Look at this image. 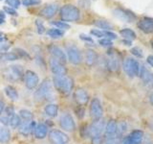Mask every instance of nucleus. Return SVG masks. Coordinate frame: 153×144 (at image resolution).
<instances>
[{"label":"nucleus","mask_w":153,"mask_h":144,"mask_svg":"<svg viewBox=\"0 0 153 144\" xmlns=\"http://www.w3.org/2000/svg\"><path fill=\"white\" fill-rule=\"evenodd\" d=\"M5 77L10 81H18L23 76V69L20 65H11L4 73Z\"/></svg>","instance_id":"nucleus-6"},{"label":"nucleus","mask_w":153,"mask_h":144,"mask_svg":"<svg viewBox=\"0 0 153 144\" xmlns=\"http://www.w3.org/2000/svg\"><path fill=\"white\" fill-rule=\"evenodd\" d=\"M49 138L53 144H66L69 141L68 136L59 130H52L49 134Z\"/></svg>","instance_id":"nucleus-8"},{"label":"nucleus","mask_w":153,"mask_h":144,"mask_svg":"<svg viewBox=\"0 0 153 144\" xmlns=\"http://www.w3.org/2000/svg\"><path fill=\"white\" fill-rule=\"evenodd\" d=\"M104 144H121V136H116L113 137H108L106 138Z\"/></svg>","instance_id":"nucleus-37"},{"label":"nucleus","mask_w":153,"mask_h":144,"mask_svg":"<svg viewBox=\"0 0 153 144\" xmlns=\"http://www.w3.org/2000/svg\"><path fill=\"white\" fill-rule=\"evenodd\" d=\"M48 134V128L45 124H37L35 130H33V134H35V137L37 139H43L45 138Z\"/></svg>","instance_id":"nucleus-22"},{"label":"nucleus","mask_w":153,"mask_h":144,"mask_svg":"<svg viewBox=\"0 0 153 144\" xmlns=\"http://www.w3.org/2000/svg\"><path fill=\"white\" fill-rule=\"evenodd\" d=\"M5 93H6V95L8 96V97L11 100H13V101H16V100L18 99L17 90L12 86H8L5 88Z\"/></svg>","instance_id":"nucleus-28"},{"label":"nucleus","mask_w":153,"mask_h":144,"mask_svg":"<svg viewBox=\"0 0 153 144\" xmlns=\"http://www.w3.org/2000/svg\"><path fill=\"white\" fill-rule=\"evenodd\" d=\"M0 18L5 19V12L4 11H0Z\"/></svg>","instance_id":"nucleus-54"},{"label":"nucleus","mask_w":153,"mask_h":144,"mask_svg":"<svg viewBox=\"0 0 153 144\" xmlns=\"http://www.w3.org/2000/svg\"><path fill=\"white\" fill-rule=\"evenodd\" d=\"M90 114L91 117L96 121V120L102 119V114H103V109L102 106L100 104V101L98 98H94L92 99L90 103Z\"/></svg>","instance_id":"nucleus-5"},{"label":"nucleus","mask_w":153,"mask_h":144,"mask_svg":"<svg viewBox=\"0 0 153 144\" xmlns=\"http://www.w3.org/2000/svg\"><path fill=\"white\" fill-rule=\"evenodd\" d=\"M84 109L81 107H79L78 109L76 110V116H78L79 119H81V118H83V116H84Z\"/></svg>","instance_id":"nucleus-48"},{"label":"nucleus","mask_w":153,"mask_h":144,"mask_svg":"<svg viewBox=\"0 0 153 144\" xmlns=\"http://www.w3.org/2000/svg\"><path fill=\"white\" fill-rule=\"evenodd\" d=\"M24 82H25V86L28 89H35L39 83V78L36 72L28 70L24 74Z\"/></svg>","instance_id":"nucleus-7"},{"label":"nucleus","mask_w":153,"mask_h":144,"mask_svg":"<svg viewBox=\"0 0 153 144\" xmlns=\"http://www.w3.org/2000/svg\"><path fill=\"white\" fill-rule=\"evenodd\" d=\"M0 1H2V0H0Z\"/></svg>","instance_id":"nucleus-58"},{"label":"nucleus","mask_w":153,"mask_h":144,"mask_svg":"<svg viewBox=\"0 0 153 144\" xmlns=\"http://www.w3.org/2000/svg\"><path fill=\"white\" fill-rule=\"evenodd\" d=\"M9 48H10L9 43H5V41L4 42H0V51H1L2 53L6 52L9 49Z\"/></svg>","instance_id":"nucleus-49"},{"label":"nucleus","mask_w":153,"mask_h":144,"mask_svg":"<svg viewBox=\"0 0 153 144\" xmlns=\"http://www.w3.org/2000/svg\"><path fill=\"white\" fill-rule=\"evenodd\" d=\"M131 53H132V55L136 56L138 58H143V56L142 49L139 47H133L131 49Z\"/></svg>","instance_id":"nucleus-41"},{"label":"nucleus","mask_w":153,"mask_h":144,"mask_svg":"<svg viewBox=\"0 0 153 144\" xmlns=\"http://www.w3.org/2000/svg\"><path fill=\"white\" fill-rule=\"evenodd\" d=\"M99 43L102 46H103V47H110V46H112V44H113L112 41L110 40H108V38H106L100 40H99Z\"/></svg>","instance_id":"nucleus-40"},{"label":"nucleus","mask_w":153,"mask_h":144,"mask_svg":"<svg viewBox=\"0 0 153 144\" xmlns=\"http://www.w3.org/2000/svg\"><path fill=\"white\" fill-rule=\"evenodd\" d=\"M121 144H131V143H130V141H129V139H128V138H127V136H126V137L124 138L123 140L121 142Z\"/></svg>","instance_id":"nucleus-53"},{"label":"nucleus","mask_w":153,"mask_h":144,"mask_svg":"<svg viewBox=\"0 0 153 144\" xmlns=\"http://www.w3.org/2000/svg\"><path fill=\"white\" fill-rule=\"evenodd\" d=\"M16 51L17 53L16 55L18 56V58L21 57V58H27V59H30V56H29V54H28L26 51H24L22 49H19V48H16Z\"/></svg>","instance_id":"nucleus-44"},{"label":"nucleus","mask_w":153,"mask_h":144,"mask_svg":"<svg viewBox=\"0 0 153 144\" xmlns=\"http://www.w3.org/2000/svg\"><path fill=\"white\" fill-rule=\"evenodd\" d=\"M123 71L127 74V76L134 78V77L139 75V72H140V64H139L137 60L130 57H127L123 62Z\"/></svg>","instance_id":"nucleus-3"},{"label":"nucleus","mask_w":153,"mask_h":144,"mask_svg":"<svg viewBox=\"0 0 153 144\" xmlns=\"http://www.w3.org/2000/svg\"><path fill=\"white\" fill-rule=\"evenodd\" d=\"M139 75H140L141 79L145 85H151L153 83V74L145 66H142L140 68Z\"/></svg>","instance_id":"nucleus-21"},{"label":"nucleus","mask_w":153,"mask_h":144,"mask_svg":"<svg viewBox=\"0 0 153 144\" xmlns=\"http://www.w3.org/2000/svg\"><path fill=\"white\" fill-rule=\"evenodd\" d=\"M11 139V132L10 130L4 126V125H1L0 126V142L5 144V143H8Z\"/></svg>","instance_id":"nucleus-24"},{"label":"nucleus","mask_w":153,"mask_h":144,"mask_svg":"<svg viewBox=\"0 0 153 144\" xmlns=\"http://www.w3.org/2000/svg\"><path fill=\"white\" fill-rule=\"evenodd\" d=\"M57 10H59V6H57V4H55V3L48 4L41 10L39 14L44 18L50 19L53 16H55V14H56Z\"/></svg>","instance_id":"nucleus-18"},{"label":"nucleus","mask_w":153,"mask_h":144,"mask_svg":"<svg viewBox=\"0 0 153 144\" xmlns=\"http://www.w3.org/2000/svg\"><path fill=\"white\" fill-rule=\"evenodd\" d=\"M120 35H121L124 40H133L136 38L135 32L129 28H124L123 30H121L120 31Z\"/></svg>","instance_id":"nucleus-27"},{"label":"nucleus","mask_w":153,"mask_h":144,"mask_svg":"<svg viewBox=\"0 0 153 144\" xmlns=\"http://www.w3.org/2000/svg\"><path fill=\"white\" fill-rule=\"evenodd\" d=\"M53 84L56 90L64 95L71 93L74 86V82L67 75H54L53 77Z\"/></svg>","instance_id":"nucleus-1"},{"label":"nucleus","mask_w":153,"mask_h":144,"mask_svg":"<svg viewBox=\"0 0 153 144\" xmlns=\"http://www.w3.org/2000/svg\"><path fill=\"white\" fill-rule=\"evenodd\" d=\"M46 34H47V36L50 37L51 38H60L64 36V32L57 28L49 29V30L46 32Z\"/></svg>","instance_id":"nucleus-29"},{"label":"nucleus","mask_w":153,"mask_h":144,"mask_svg":"<svg viewBox=\"0 0 153 144\" xmlns=\"http://www.w3.org/2000/svg\"><path fill=\"white\" fill-rule=\"evenodd\" d=\"M21 123V119L19 117V115L14 113L13 116H11L10 118V121H9V125L11 126L13 129H16L19 127V125Z\"/></svg>","instance_id":"nucleus-32"},{"label":"nucleus","mask_w":153,"mask_h":144,"mask_svg":"<svg viewBox=\"0 0 153 144\" xmlns=\"http://www.w3.org/2000/svg\"><path fill=\"white\" fill-rule=\"evenodd\" d=\"M115 16H117L119 19L126 22H132L136 19V16L129 10H123V9H116L113 11Z\"/></svg>","instance_id":"nucleus-12"},{"label":"nucleus","mask_w":153,"mask_h":144,"mask_svg":"<svg viewBox=\"0 0 153 144\" xmlns=\"http://www.w3.org/2000/svg\"><path fill=\"white\" fill-rule=\"evenodd\" d=\"M36 126V122L33 121V120H30V121H21L20 125L18 127L19 133L23 134V136H28L35 130Z\"/></svg>","instance_id":"nucleus-17"},{"label":"nucleus","mask_w":153,"mask_h":144,"mask_svg":"<svg viewBox=\"0 0 153 144\" xmlns=\"http://www.w3.org/2000/svg\"><path fill=\"white\" fill-rule=\"evenodd\" d=\"M91 35H93L97 38H102L104 37V32L99 30V29H93V30H91Z\"/></svg>","instance_id":"nucleus-45"},{"label":"nucleus","mask_w":153,"mask_h":144,"mask_svg":"<svg viewBox=\"0 0 153 144\" xmlns=\"http://www.w3.org/2000/svg\"><path fill=\"white\" fill-rule=\"evenodd\" d=\"M152 47H153V41H152Z\"/></svg>","instance_id":"nucleus-57"},{"label":"nucleus","mask_w":153,"mask_h":144,"mask_svg":"<svg viewBox=\"0 0 153 144\" xmlns=\"http://www.w3.org/2000/svg\"><path fill=\"white\" fill-rule=\"evenodd\" d=\"M66 52H67V56H68V60L70 61L71 64L76 65L81 62L82 58H81V54L76 46L75 45L68 46L66 48Z\"/></svg>","instance_id":"nucleus-10"},{"label":"nucleus","mask_w":153,"mask_h":144,"mask_svg":"<svg viewBox=\"0 0 153 144\" xmlns=\"http://www.w3.org/2000/svg\"><path fill=\"white\" fill-rule=\"evenodd\" d=\"M4 108H5V105H4V103H3V101L0 100V116H1V114H2V112H3Z\"/></svg>","instance_id":"nucleus-51"},{"label":"nucleus","mask_w":153,"mask_h":144,"mask_svg":"<svg viewBox=\"0 0 153 144\" xmlns=\"http://www.w3.org/2000/svg\"><path fill=\"white\" fill-rule=\"evenodd\" d=\"M60 17L62 21L66 22H76L78 21L80 17V12L78 7L74 5L67 4L62 6L59 11Z\"/></svg>","instance_id":"nucleus-2"},{"label":"nucleus","mask_w":153,"mask_h":144,"mask_svg":"<svg viewBox=\"0 0 153 144\" xmlns=\"http://www.w3.org/2000/svg\"><path fill=\"white\" fill-rule=\"evenodd\" d=\"M75 99L76 102H78V104L82 106V105L87 104L89 100V95L86 92V90L82 88H79L75 91Z\"/></svg>","instance_id":"nucleus-20"},{"label":"nucleus","mask_w":153,"mask_h":144,"mask_svg":"<svg viewBox=\"0 0 153 144\" xmlns=\"http://www.w3.org/2000/svg\"><path fill=\"white\" fill-rule=\"evenodd\" d=\"M123 43L124 45H127V46H130L131 45V40H123Z\"/></svg>","instance_id":"nucleus-52"},{"label":"nucleus","mask_w":153,"mask_h":144,"mask_svg":"<svg viewBox=\"0 0 153 144\" xmlns=\"http://www.w3.org/2000/svg\"><path fill=\"white\" fill-rule=\"evenodd\" d=\"M52 86H51V82L46 79L42 82L40 86H38L37 90L35 92V100L36 101H42L43 99L48 98L51 93Z\"/></svg>","instance_id":"nucleus-4"},{"label":"nucleus","mask_w":153,"mask_h":144,"mask_svg":"<svg viewBox=\"0 0 153 144\" xmlns=\"http://www.w3.org/2000/svg\"><path fill=\"white\" fill-rule=\"evenodd\" d=\"M126 130H127V125H126V123L124 122V121L120 122L118 124V126H117V136H121L122 134H123L124 133H126Z\"/></svg>","instance_id":"nucleus-35"},{"label":"nucleus","mask_w":153,"mask_h":144,"mask_svg":"<svg viewBox=\"0 0 153 144\" xmlns=\"http://www.w3.org/2000/svg\"><path fill=\"white\" fill-rule=\"evenodd\" d=\"M49 52H50V54L52 55V58H54L55 60L60 62L61 64H63L66 62L65 53L59 46H56V45L50 46L49 47Z\"/></svg>","instance_id":"nucleus-16"},{"label":"nucleus","mask_w":153,"mask_h":144,"mask_svg":"<svg viewBox=\"0 0 153 144\" xmlns=\"http://www.w3.org/2000/svg\"><path fill=\"white\" fill-rule=\"evenodd\" d=\"M59 112V106L56 104H48L45 107V113L50 117H56Z\"/></svg>","instance_id":"nucleus-26"},{"label":"nucleus","mask_w":153,"mask_h":144,"mask_svg":"<svg viewBox=\"0 0 153 144\" xmlns=\"http://www.w3.org/2000/svg\"><path fill=\"white\" fill-rule=\"evenodd\" d=\"M117 126L118 123L115 120H110V121L107 122L106 126L104 128V134L106 138L117 136Z\"/></svg>","instance_id":"nucleus-19"},{"label":"nucleus","mask_w":153,"mask_h":144,"mask_svg":"<svg viewBox=\"0 0 153 144\" xmlns=\"http://www.w3.org/2000/svg\"><path fill=\"white\" fill-rule=\"evenodd\" d=\"M3 11L5 12V14H11V16H17V12L14 9L9 7V6H5L3 8Z\"/></svg>","instance_id":"nucleus-42"},{"label":"nucleus","mask_w":153,"mask_h":144,"mask_svg":"<svg viewBox=\"0 0 153 144\" xmlns=\"http://www.w3.org/2000/svg\"><path fill=\"white\" fill-rule=\"evenodd\" d=\"M137 27L145 34L153 33V18L152 17H143L137 23Z\"/></svg>","instance_id":"nucleus-13"},{"label":"nucleus","mask_w":153,"mask_h":144,"mask_svg":"<svg viewBox=\"0 0 153 144\" xmlns=\"http://www.w3.org/2000/svg\"><path fill=\"white\" fill-rule=\"evenodd\" d=\"M19 117L22 120V121H30L33 120V113L28 110H21L19 112Z\"/></svg>","instance_id":"nucleus-33"},{"label":"nucleus","mask_w":153,"mask_h":144,"mask_svg":"<svg viewBox=\"0 0 153 144\" xmlns=\"http://www.w3.org/2000/svg\"><path fill=\"white\" fill-rule=\"evenodd\" d=\"M40 3H41V0H22V4L26 7L35 6V5H38Z\"/></svg>","instance_id":"nucleus-38"},{"label":"nucleus","mask_w":153,"mask_h":144,"mask_svg":"<svg viewBox=\"0 0 153 144\" xmlns=\"http://www.w3.org/2000/svg\"><path fill=\"white\" fill-rule=\"evenodd\" d=\"M52 25L56 26L57 29H59V30H69L70 29V25L67 22H64V21H52L51 22Z\"/></svg>","instance_id":"nucleus-34"},{"label":"nucleus","mask_w":153,"mask_h":144,"mask_svg":"<svg viewBox=\"0 0 153 144\" xmlns=\"http://www.w3.org/2000/svg\"><path fill=\"white\" fill-rule=\"evenodd\" d=\"M104 32V37L108 38V40H116L117 38V35L115 33H112V32H110V31H103Z\"/></svg>","instance_id":"nucleus-47"},{"label":"nucleus","mask_w":153,"mask_h":144,"mask_svg":"<svg viewBox=\"0 0 153 144\" xmlns=\"http://www.w3.org/2000/svg\"><path fill=\"white\" fill-rule=\"evenodd\" d=\"M106 66L110 71H118L120 68V59L114 52H109L106 58Z\"/></svg>","instance_id":"nucleus-14"},{"label":"nucleus","mask_w":153,"mask_h":144,"mask_svg":"<svg viewBox=\"0 0 153 144\" xmlns=\"http://www.w3.org/2000/svg\"><path fill=\"white\" fill-rule=\"evenodd\" d=\"M149 100H150V103H151V105H153V92L151 93V95H150V98H149Z\"/></svg>","instance_id":"nucleus-55"},{"label":"nucleus","mask_w":153,"mask_h":144,"mask_svg":"<svg viewBox=\"0 0 153 144\" xmlns=\"http://www.w3.org/2000/svg\"><path fill=\"white\" fill-rule=\"evenodd\" d=\"M6 3L9 5V7L13 9H17L20 6V0H6Z\"/></svg>","instance_id":"nucleus-39"},{"label":"nucleus","mask_w":153,"mask_h":144,"mask_svg":"<svg viewBox=\"0 0 153 144\" xmlns=\"http://www.w3.org/2000/svg\"><path fill=\"white\" fill-rule=\"evenodd\" d=\"M95 25L100 28V29H103L104 31H109L110 29H112V24L110 23L107 20H103V19H99V20H96L95 21Z\"/></svg>","instance_id":"nucleus-31"},{"label":"nucleus","mask_w":153,"mask_h":144,"mask_svg":"<svg viewBox=\"0 0 153 144\" xmlns=\"http://www.w3.org/2000/svg\"><path fill=\"white\" fill-rule=\"evenodd\" d=\"M35 24H36V31L39 35H42L43 33H45L46 28L44 26V24H43V21H41L40 19H36V20L35 21Z\"/></svg>","instance_id":"nucleus-36"},{"label":"nucleus","mask_w":153,"mask_h":144,"mask_svg":"<svg viewBox=\"0 0 153 144\" xmlns=\"http://www.w3.org/2000/svg\"><path fill=\"white\" fill-rule=\"evenodd\" d=\"M104 121L102 119L96 120L88 128V134L91 137L96 136H102V134L104 132Z\"/></svg>","instance_id":"nucleus-11"},{"label":"nucleus","mask_w":153,"mask_h":144,"mask_svg":"<svg viewBox=\"0 0 153 144\" xmlns=\"http://www.w3.org/2000/svg\"><path fill=\"white\" fill-rule=\"evenodd\" d=\"M5 22V19H2V18H0V25H1V24H3Z\"/></svg>","instance_id":"nucleus-56"},{"label":"nucleus","mask_w":153,"mask_h":144,"mask_svg":"<svg viewBox=\"0 0 153 144\" xmlns=\"http://www.w3.org/2000/svg\"><path fill=\"white\" fill-rule=\"evenodd\" d=\"M146 62H147L148 64L153 67V56H148L147 59H146Z\"/></svg>","instance_id":"nucleus-50"},{"label":"nucleus","mask_w":153,"mask_h":144,"mask_svg":"<svg viewBox=\"0 0 153 144\" xmlns=\"http://www.w3.org/2000/svg\"><path fill=\"white\" fill-rule=\"evenodd\" d=\"M18 60V56L16 55V53H6L3 52L0 54V61L3 62H13Z\"/></svg>","instance_id":"nucleus-30"},{"label":"nucleus","mask_w":153,"mask_h":144,"mask_svg":"<svg viewBox=\"0 0 153 144\" xmlns=\"http://www.w3.org/2000/svg\"><path fill=\"white\" fill-rule=\"evenodd\" d=\"M131 144H141L143 138V133L140 130H135L127 136Z\"/></svg>","instance_id":"nucleus-23"},{"label":"nucleus","mask_w":153,"mask_h":144,"mask_svg":"<svg viewBox=\"0 0 153 144\" xmlns=\"http://www.w3.org/2000/svg\"><path fill=\"white\" fill-rule=\"evenodd\" d=\"M98 61V55L93 50H87L85 53V62L89 66L94 65Z\"/></svg>","instance_id":"nucleus-25"},{"label":"nucleus","mask_w":153,"mask_h":144,"mask_svg":"<svg viewBox=\"0 0 153 144\" xmlns=\"http://www.w3.org/2000/svg\"><path fill=\"white\" fill-rule=\"evenodd\" d=\"M91 143L92 144H102V136H96L91 137Z\"/></svg>","instance_id":"nucleus-46"},{"label":"nucleus","mask_w":153,"mask_h":144,"mask_svg":"<svg viewBox=\"0 0 153 144\" xmlns=\"http://www.w3.org/2000/svg\"><path fill=\"white\" fill-rule=\"evenodd\" d=\"M79 38L81 40H83V41H85V42H88V43H94V40H93V38H91V37H89V36H87V35H85V34H80L79 35Z\"/></svg>","instance_id":"nucleus-43"},{"label":"nucleus","mask_w":153,"mask_h":144,"mask_svg":"<svg viewBox=\"0 0 153 144\" xmlns=\"http://www.w3.org/2000/svg\"><path fill=\"white\" fill-rule=\"evenodd\" d=\"M59 125L61 129H63L66 132H72V131H74L76 128L74 118L72 117V115L68 112H65L61 115V117L59 119Z\"/></svg>","instance_id":"nucleus-9"},{"label":"nucleus","mask_w":153,"mask_h":144,"mask_svg":"<svg viewBox=\"0 0 153 144\" xmlns=\"http://www.w3.org/2000/svg\"><path fill=\"white\" fill-rule=\"evenodd\" d=\"M49 64H50V69L54 75H66L67 70L64 64H61L60 62L55 60L54 58H51Z\"/></svg>","instance_id":"nucleus-15"}]
</instances>
